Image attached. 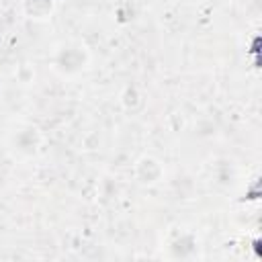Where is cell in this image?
<instances>
[{
  "label": "cell",
  "instance_id": "7a4b0ae2",
  "mask_svg": "<svg viewBox=\"0 0 262 262\" xmlns=\"http://www.w3.org/2000/svg\"><path fill=\"white\" fill-rule=\"evenodd\" d=\"M41 145V133L37 127L33 125H23L18 129H14V133L10 135V147L18 154V156H33Z\"/></svg>",
  "mask_w": 262,
  "mask_h": 262
},
{
  "label": "cell",
  "instance_id": "277c9868",
  "mask_svg": "<svg viewBox=\"0 0 262 262\" xmlns=\"http://www.w3.org/2000/svg\"><path fill=\"white\" fill-rule=\"evenodd\" d=\"M25 12L29 18H35V20H43V18H49V14L53 12V6L55 2L53 0H25Z\"/></svg>",
  "mask_w": 262,
  "mask_h": 262
},
{
  "label": "cell",
  "instance_id": "6da1fadb",
  "mask_svg": "<svg viewBox=\"0 0 262 262\" xmlns=\"http://www.w3.org/2000/svg\"><path fill=\"white\" fill-rule=\"evenodd\" d=\"M88 61H90V55H88L86 47L82 43H76V41H68V43L57 45L53 51V57H51L53 70L63 78L80 74L82 70H86Z\"/></svg>",
  "mask_w": 262,
  "mask_h": 262
},
{
  "label": "cell",
  "instance_id": "3957f363",
  "mask_svg": "<svg viewBox=\"0 0 262 262\" xmlns=\"http://www.w3.org/2000/svg\"><path fill=\"white\" fill-rule=\"evenodd\" d=\"M135 176H137V182H139V184H143V186H154V184H158V182L162 180L164 168H162V164H160L156 158L143 156V158L137 162V166H135Z\"/></svg>",
  "mask_w": 262,
  "mask_h": 262
}]
</instances>
